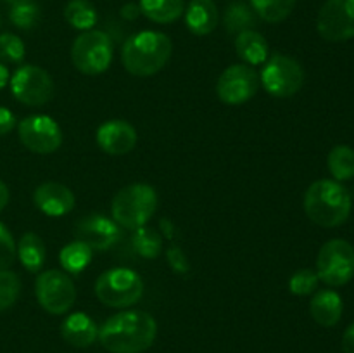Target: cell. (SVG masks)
Masks as SVG:
<instances>
[{
  "label": "cell",
  "instance_id": "1",
  "mask_svg": "<svg viewBox=\"0 0 354 353\" xmlns=\"http://www.w3.org/2000/svg\"><path fill=\"white\" fill-rule=\"evenodd\" d=\"M158 334L154 317L140 310H128L107 318L99 329V341L111 353H142Z\"/></svg>",
  "mask_w": 354,
  "mask_h": 353
},
{
  "label": "cell",
  "instance_id": "2",
  "mask_svg": "<svg viewBox=\"0 0 354 353\" xmlns=\"http://www.w3.org/2000/svg\"><path fill=\"white\" fill-rule=\"evenodd\" d=\"M173 44L161 31H140L123 44V66L133 76H152L161 71L171 57Z\"/></svg>",
  "mask_w": 354,
  "mask_h": 353
},
{
  "label": "cell",
  "instance_id": "3",
  "mask_svg": "<svg viewBox=\"0 0 354 353\" xmlns=\"http://www.w3.org/2000/svg\"><path fill=\"white\" fill-rule=\"evenodd\" d=\"M351 196L337 180H317L304 194V211L320 227H339L351 215Z\"/></svg>",
  "mask_w": 354,
  "mask_h": 353
},
{
  "label": "cell",
  "instance_id": "4",
  "mask_svg": "<svg viewBox=\"0 0 354 353\" xmlns=\"http://www.w3.org/2000/svg\"><path fill=\"white\" fill-rule=\"evenodd\" d=\"M158 210V194L147 183H131L114 196L111 204L113 220L120 227L135 230L144 227Z\"/></svg>",
  "mask_w": 354,
  "mask_h": 353
},
{
  "label": "cell",
  "instance_id": "5",
  "mask_svg": "<svg viewBox=\"0 0 354 353\" xmlns=\"http://www.w3.org/2000/svg\"><path fill=\"white\" fill-rule=\"evenodd\" d=\"M95 294L100 303L113 308H127L138 303L144 294L140 275L130 269H111L100 273L95 282Z\"/></svg>",
  "mask_w": 354,
  "mask_h": 353
},
{
  "label": "cell",
  "instance_id": "6",
  "mask_svg": "<svg viewBox=\"0 0 354 353\" xmlns=\"http://www.w3.org/2000/svg\"><path fill=\"white\" fill-rule=\"evenodd\" d=\"M259 83L270 96L279 99L292 97L304 83L303 66L290 55L273 54L263 66Z\"/></svg>",
  "mask_w": 354,
  "mask_h": 353
},
{
  "label": "cell",
  "instance_id": "7",
  "mask_svg": "<svg viewBox=\"0 0 354 353\" xmlns=\"http://www.w3.org/2000/svg\"><path fill=\"white\" fill-rule=\"evenodd\" d=\"M113 42L99 30L83 31L71 47L73 64L83 75H100L113 61Z\"/></svg>",
  "mask_w": 354,
  "mask_h": 353
},
{
  "label": "cell",
  "instance_id": "8",
  "mask_svg": "<svg viewBox=\"0 0 354 353\" xmlns=\"http://www.w3.org/2000/svg\"><path fill=\"white\" fill-rule=\"evenodd\" d=\"M317 275L327 286L339 287L354 277V248L344 239H332L318 251Z\"/></svg>",
  "mask_w": 354,
  "mask_h": 353
},
{
  "label": "cell",
  "instance_id": "9",
  "mask_svg": "<svg viewBox=\"0 0 354 353\" xmlns=\"http://www.w3.org/2000/svg\"><path fill=\"white\" fill-rule=\"evenodd\" d=\"M38 303L52 315H62L75 305L76 287L71 277L61 270H47L38 275L35 284Z\"/></svg>",
  "mask_w": 354,
  "mask_h": 353
},
{
  "label": "cell",
  "instance_id": "10",
  "mask_svg": "<svg viewBox=\"0 0 354 353\" xmlns=\"http://www.w3.org/2000/svg\"><path fill=\"white\" fill-rule=\"evenodd\" d=\"M10 92L21 104L44 106L54 96V82L44 68L24 64L10 76Z\"/></svg>",
  "mask_w": 354,
  "mask_h": 353
},
{
  "label": "cell",
  "instance_id": "11",
  "mask_svg": "<svg viewBox=\"0 0 354 353\" xmlns=\"http://www.w3.org/2000/svg\"><path fill=\"white\" fill-rule=\"evenodd\" d=\"M17 134L21 144L37 154H50L62 144L61 127L47 114H33L21 120L17 125Z\"/></svg>",
  "mask_w": 354,
  "mask_h": 353
},
{
  "label": "cell",
  "instance_id": "12",
  "mask_svg": "<svg viewBox=\"0 0 354 353\" xmlns=\"http://www.w3.org/2000/svg\"><path fill=\"white\" fill-rule=\"evenodd\" d=\"M259 87V75L249 64L228 66L220 75L216 93L221 102L228 106H241L254 97Z\"/></svg>",
  "mask_w": 354,
  "mask_h": 353
},
{
  "label": "cell",
  "instance_id": "13",
  "mask_svg": "<svg viewBox=\"0 0 354 353\" xmlns=\"http://www.w3.org/2000/svg\"><path fill=\"white\" fill-rule=\"evenodd\" d=\"M317 30L327 42L354 38V0H327L318 12Z\"/></svg>",
  "mask_w": 354,
  "mask_h": 353
},
{
  "label": "cell",
  "instance_id": "14",
  "mask_svg": "<svg viewBox=\"0 0 354 353\" xmlns=\"http://www.w3.org/2000/svg\"><path fill=\"white\" fill-rule=\"evenodd\" d=\"M75 235L78 241L90 246L92 251H106L120 241L121 228L104 215H88L76 224Z\"/></svg>",
  "mask_w": 354,
  "mask_h": 353
},
{
  "label": "cell",
  "instance_id": "15",
  "mask_svg": "<svg viewBox=\"0 0 354 353\" xmlns=\"http://www.w3.org/2000/svg\"><path fill=\"white\" fill-rule=\"evenodd\" d=\"M95 138L104 152L121 156L137 145V130L124 120H109L100 125Z\"/></svg>",
  "mask_w": 354,
  "mask_h": 353
},
{
  "label": "cell",
  "instance_id": "16",
  "mask_svg": "<svg viewBox=\"0 0 354 353\" xmlns=\"http://www.w3.org/2000/svg\"><path fill=\"white\" fill-rule=\"evenodd\" d=\"M33 203L47 217H64L75 208V194L59 182H45L35 189Z\"/></svg>",
  "mask_w": 354,
  "mask_h": 353
},
{
  "label": "cell",
  "instance_id": "17",
  "mask_svg": "<svg viewBox=\"0 0 354 353\" xmlns=\"http://www.w3.org/2000/svg\"><path fill=\"white\" fill-rule=\"evenodd\" d=\"M61 334L66 341L76 348H86L99 338V327L83 311H76L66 317L61 325Z\"/></svg>",
  "mask_w": 354,
  "mask_h": 353
},
{
  "label": "cell",
  "instance_id": "18",
  "mask_svg": "<svg viewBox=\"0 0 354 353\" xmlns=\"http://www.w3.org/2000/svg\"><path fill=\"white\" fill-rule=\"evenodd\" d=\"M218 7L214 0H190L185 9V24L197 37L213 33L218 26Z\"/></svg>",
  "mask_w": 354,
  "mask_h": 353
},
{
  "label": "cell",
  "instance_id": "19",
  "mask_svg": "<svg viewBox=\"0 0 354 353\" xmlns=\"http://www.w3.org/2000/svg\"><path fill=\"white\" fill-rule=\"evenodd\" d=\"M342 298L332 289H322L315 293L310 301V314L315 322L324 327H334L342 317Z\"/></svg>",
  "mask_w": 354,
  "mask_h": 353
},
{
  "label": "cell",
  "instance_id": "20",
  "mask_svg": "<svg viewBox=\"0 0 354 353\" xmlns=\"http://www.w3.org/2000/svg\"><path fill=\"white\" fill-rule=\"evenodd\" d=\"M235 51L244 64L259 66L265 64L268 59V42L261 33L254 30L242 31L235 38Z\"/></svg>",
  "mask_w": 354,
  "mask_h": 353
},
{
  "label": "cell",
  "instance_id": "21",
  "mask_svg": "<svg viewBox=\"0 0 354 353\" xmlns=\"http://www.w3.org/2000/svg\"><path fill=\"white\" fill-rule=\"evenodd\" d=\"M45 244L41 241L40 235L33 234V232H28L23 237L19 239V244H17V256L21 260V265L31 273L40 272L41 266L45 263Z\"/></svg>",
  "mask_w": 354,
  "mask_h": 353
},
{
  "label": "cell",
  "instance_id": "22",
  "mask_svg": "<svg viewBox=\"0 0 354 353\" xmlns=\"http://www.w3.org/2000/svg\"><path fill=\"white\" fill-rule=\"evenodd\" d=\"M140 12L159 24H169L178 19L185 10L183 0H140Z\"/></svg>",
  "mask_w": 354,
  "mask_h": 353
},
{
  "label": "cell",
  "instance_id": "23",
  "mask_svg": "<svg viewBox=\"0 0 354 353\" xmlns=\"http://www.w3.org/2000/svg\"><path fill=\"white\" fill-rule=\"evenodd\" d=\"M92 248L86 246L82 241H73L71 244L64 246L59 253V262L64 269L66 273H73V275H80L83 270L88 266L90 260H92Z\"/></svg>",
  "mask_w": 354,
  "mask_h": 353
},
{
  "label": "cell",
  "instance_id": "24",
  "mask_svg": "<svg viewBox=\"0 0 354 353\" xmlns=\"http://www.w3.org/2000/svg\"><path fill=\"white\" fill-rule=\"evenodd\" d=\"M64 17L75 30L88 31L97 23V9L90 0H69Z\"/></svg>",
  "mask_w": 354,
  "mask_h": 353
},
{
  "label": "cell",
  "instance_id": "25",
  "mask_svg": "<svg viewBox=\"0 0 354 353\" xmlns=\"http://www.w3.org/2000/svg\"><path fill=\"white\" fill-rule=\"evenodd\" d=\"M256 16L266 23H282L294 10L296 0H249Z\"/></svg>",
  "mask_w": 354,
  "mask_h": 353
},
{
  "label": "cell",
  "instance_id": "26",
  "mask_svg": "<svg viewBox=\"0 0 354 353\" xmlns=\"http://www.w3.org/2000/svg\"><path fill=\"white\" fill-rule=\"evenodd\" d=\"M328 170L335 180H351L354 176V151L346 144L332 147L327 159Z\"/></svg>",
  "mask_w": 354,
  "mask_h": 353
},
{
  "label": "cell",
  "instance_id": "27",
  "mask_svg": "<svg viewBox=\"0 0 354 353\" xmlns=\"http://www.w3.org/2000/svg\"><path fill=\"white\" fill-rule=\"evenodd\" d=\"M256 24V12L244 2H232L225 12V28L228 33L239 35L252 30Z\"/></svg>",
  "mask_w": 354,
  "mask_h": 353
},
{
  "label": "cell",
  "instance_id": "28",
  "mask_svg": "<svg viewBox=\"0 0 354 353\" xmlns=\"http://www.w3.org/2000/svg\"><path fill=\"white\" fill-rule=\"evenodd\" d=\"M131 242H133V249L142 258L154 260L161 255L162 235L156 228L145 227V225L144 227L135 228Z\"/></svg>",
  "mask_w": 354,
  "mask_h": 353
},
{
  "label": "cell",
  "instance_id": "29",
  "mask_svg": "<svg viewBox=\"0 0 354 353\" xmlns=\"http://www.w3.org/2000/svg\"><path fill=\"white\" fill-rule=\"evenodd\" d=\"M9 17L16 28L31 30L38 23V19H40V7L33 0L26 3H17V6L10 7Z\"/></svg>",
  "mask_w": 354,
  "mask_h": 353
},
{
  "label": "cell",
  "instance_id": "30",
  "mask_svg": "<svg viewBox=\"0 0 354 353\" xmlns=\"http://www.w3.org/2000/svg\"><path fill=\"white\" fill-rule=\"evenodd\" d=\"M21 291V280L10 270H0V311L16 303Z\"/></svg>",
  "mask_w": 354,
  "mask_h": 353
},
{
  "label": "cell",
  "instance_id": "31",
  "mask_svg": "<svg viewBox=\"0 0 354 353\" xmlns=\"http://www.w3.org/2000/svg\"><path fill=\"white\" fill-rule=\"evenodd\" d=\"M318 275L315 270L311 269H301L292 273L289 279V289L290 293L296 296H308V294L315 293L318 287Z\"/></svg>",
  "mask_w": 354,
  "mask_h": 353
},
{
  "label": "cell",
  "instance_id": "32",
  "mask_svg": "<svg viewBox=\"0 0 354 353\" xmlns=\"http://www.w3.org/2000/svg\"><path fill=\"white\" fill-rule=\"evenodd\" d=\"M26 54L23 40L14 33L0 35V59L6 62H21Z\"/></svg>",
  "mask_w": 354,
  "mask_h": 353
},
{
  "label": "cell",
  "instance_id": "33",
  "mask_svg": "<svg viewBox=\"0 0 354 353\" xmlns=\"http://www.w3.org/2000/svg\"><path fill=\"white\" fill-rule=\"evenodd\" d=\"M17 246L14 242L12 234L3 224H0V270H9L16 262Z\"/></svg>",
  "mask_w": 354,
  "mask_h": 353
},
{
  "label": "cell",
  "instance_id": "34",
  "mask_svg": "<svg viewBox=\"0 0 354 353\" xmlns=\"http://www.w3.org/2000/svg\"><path fill=\"white\" fill-rule=\"evenodd\" d=\"M166 260H168L169 266H171L173 272L180 273V275H185L189 273L190 265H189V260H187L185 253L182 251V248L176 244L169 246L168 251H166Z\"/></svg>",
  "mask_w": 354,
  "mask_h": 353
},
{
  "label": "cell",
  "instance_id": "35",
  "mask_svg": "<svg viewBox=\"0 0 354 353\" xmlns=\"http://www.w3.org/2000/svg\"><path fill=\"white\" fill-rule=\"evenodd\" d=\"M16 127V116L7 107H0V135L9 134Z\"/></svg>",
  "mask_w": 354,
  "mask_h": 353
},
{
  "label": "cell",
  "instance_id": "36",
  "mask_svg": "<svg viewBox=\"0 0 354 353\" xmlns=\"http://www.w3.org/2000/svg\"><path fill=\"white\" fill-rule=\"evenodd\" d=\"M342 350L344 353H354V322L346 329L344 336H342Z\"/></svg>",
  "mask_w": 354,
  "mask_h": 353
},
{
  "label": "cell",
  "instance_id": "37",
  "mask_svg": "<svg viewBox=\"0 0 354 353\" xmlns=\"http://www.w3.org/2000/svg\"><path fill=\"white\" fill-rule=\"evenodd\" d=\"M138 14H142L138 3H127V6L121 9V16H123L124 19H137Z\"/></svg>",
  "mask_w": 354,
  "mask_h": 353
},
{
  "label": "cell",
  "instance_id": "38",
  "mask_svg": "<svg viewBox=\"0 0 354 353\" xmlns=\"http://www.w3.org/2000/svg\"><path fill=\"white\" fill-rule=\"evenodd\" d=\"M7 203H9V189L6 183L0 182V211L7 206Z\"/></svg>",
  "mask_w": 354,
  "mask_h": 353
},
{
  "label": "cell",
  "instance_id": "39",
  "mask_svg": "<svg viewBox=\"0 0 354 353\" xmlns=\"http://www.w3.org/2000/svg\"><path fill=\"white\" fill-rule=\"evenodd\" d=\"M7 82H9V69L0 62V90L7 85Z\"/></svg>",
  "mask_w": 354,
  "mask_h": 353
},
{
  "label": "cell",
  "instance_id": "40",
  "mask_svg": "<svg viewBox=\"0 0 354 353\" xmlns=\"http://www.w3.org/2000/svg\"><path fill=\"white\" fill-rule=\"evenodd\" d=\"M161 228H162V232H165L166 237H168V239L173 237V227H171V224H169L168 220L161 221Z\"/></svg>",
  "mask_w": 354,
  "mask_h": 353
},
{
  "label": "cell",
  "instance_id": "41",
  "mask_svg": "<svg viewBox=\"0 0 354 353\" xmlns=\"http://www.w3.org/2000/svg\"><path fill=\"white\" fill-rule=\"evenodd\" d=\"M7 2H9L10 6H17V3H26V2H31V0H7Z\"/></svg>",
  "mask_w": 354,
  "mask_h": 353
}]
</instances>
